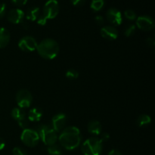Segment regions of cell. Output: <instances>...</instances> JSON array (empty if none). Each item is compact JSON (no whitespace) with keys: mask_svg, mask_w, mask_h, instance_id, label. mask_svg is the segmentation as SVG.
<instances>
[{"mask_svg":"<svg viewBox=\"0 0 155 155\" xmlns=\"http://www.w3.org/2000/svg\"><path fill=\"white\" fill-rule=\"evenodd\" d=\"M108 155H123L122 153L120 151H119L118 150L116 149H113L108 153Z\"/></svg>","mask_w":155,"mask_h":155,"instance_id":"cell-34","label":"cell"},{"mask_svg":"<svg viewBox=\"0 0 155 155\" xmlns=\"http://www.w3.org/2000/svg\"><path fill=\"white\" fill-rule=\"evenodd\" d=\"M5 147V141L0 137V151L4 149Z\"/></svg>","mask_w":155,"mask_h":155,"instance_id":"cell-35","label":"cell"},{"mask_svg":"<svg viewBox=\"0 0 155 155\" xmlns=\"http://www.w3.org/2000/svg\"><path fill=\"white\" fill-rule=\"evenodd\" d=\"M18 124L21 129H23V130H26V129H28L29 120L27 119V118L25 117V118H24V119L18 120Z\"/></svg>","mask_w":155,"mask_h":155,"instance_id":"cell-25","label":"cell"},{"mask_svg":"<svg viewBox=\"0 0 155 155\" xmlns=\"http://www.w3.org/2000/svg\"><path fill=\"white\" fill-rule=\"evenodd\" d=\"M101 35L107 40H114L118 36V31L113 26H105L101 29Z\"/></svg>","mask_w":155,"mask_h":155,"instance_id":"cell-13","label":"cell"},{"mask_svg":"<svg viewBox=\"0 0 155 155\" xmlns=\"http://www.w3.org/2000/svg\"><path fill=\"white\" fill-rule=\"evenodd\" d=\"M135 33H136V26L133 25V24H130V25L127 26L125 31H124V34L127 37H130V36H133Z\"/></svg>","mask_w":155,"mask_h":155,"instance_id":"cell-23","label":"cell"},{"mask_svg":"<svg viewBox=\"0 0 155 155\" xmlns=\"http://www.w3.org/2000/svg\"><path fill=\"white\" fill-rule=\"evenodd\" d=\"M35 131L39 135V139L47 146L54 145L57 142L58 138L57 133L54 132L49 126L40 124L35 129Z\"/></svg>","mask_w":155,"mask_h":155,"instance_id":"cell-3","label":"cell"},{"mask_svg":"<svg viewBox=\"0 0 155 155\" xmlns=\"http://www.w3.org/2000/svg\"><path fill=\"white\" fill-rule=\"evenodd\" d=\"M12 117L14 120L18 121L26 117V112L21 107H15L12 110Z\"/></svg>","mask_w":155,"mask_h":155,"instance_id":"cell-19","label":"cell"},{"mask_svg":"<svg viewBox=\"0 0 155 155\" xmlns=\"http://www.w3.org/2000/svg\"><path fill=\"white\" fill-rule=\"evenodd\" d=\"M37 45L38 43L36 39L30 36H24L18 42V47L20 49L27 52H30L36 50Z\"/></svg>","mask_w":155,"mask_h":155,"instance_id":"cell-8","label":"cell"},{"mask_svg":"<svg viewBox=\"0 0 155 155\" xmlns=\"http://www.w3.org/2000/svg\"><path fill=\"white\" fill-rule=\"evenodd\" d=\"M21 140L25 145L33 148L38 145L40 139L35 130L28 128L23 130L21 136Z\"/></svg>","mask_w":155,"mask_h":155,"instance_id":"cell-5","label":"cell"},{"mask_svg":"<svg viewBox=\"0 0 155 155\" xmlns=\"http://www.w3.org/2000/svg\"><path fill=\"white\" fill-rule=\"evenodd\" d=\"M106 17H107V21L113 25L119 26L122 24V14L117 8H109L106 13Z\"/></svg>","mask_w":155,"mask_h":155,"instance_id":"cell-11","label":"cell"},{"mask_svg":"<svg viewBox=\"0 0 155 155\" xmlns=\"http://www.w3.org/2000/svg\"><path fill=\"white\" fill-rule=\"evenodd\" d=\"M10 33L5 27H0V48H3L8 44Z\"/></svg>","mask_w":155,"mask_h":155,"instance_id":"cell-15","label":"cell"},{"mask_svg":"<svg viewBox=\"0 0 155 155\" xmlns=\"http://www.w3.org/2000/svg\"><path fill=\"white\" fill-rule=\"evenodd\" d=\"M43 112L39 107H33L30 109L28 113V118L27 119L30 121L34 122V121H39L42 117Z\"/></svg>","mask_w":155,"mask_h":155,"instance_id":"cell-16","label":"cell"},{"mask_svg":"<svg viewBox=\"0 0 155 155\" xmlns=\"http://www.w3.org/2000/svg\"><path fill=\"white\" fill-rule=\"evenodd\" d=\"M151 122V117L147 114H142L136 120V124L139 127H147Z\"/></svg>","mask_w":155,"mask_h":155,"instance_id":"cell-18","label":"cell"},{"mask_svg":"<svg viewBox=\"0 0 155 155\" xmlns=\"http://www.w3.org/2000/svg\"><path fill=\"white\" fill-rule=\"evenodd\" d=\"M67 78L70 80H77L79 77V73L78 71H76L74 69H69L66 72V74H65Z\"/></svg>","mask_w":155,"mask_h":155,"instance_id":"cell-22","label":"cell"},{"mask_svg":"<svg viewBox=\"0 0 155 155\" xmlns=\"http://www.w3.org/2000/svg\"><path fill=\"white\" fill-rule=\"evenodd\" d=\"M59 12V5L57 0H48L44 5L42 15L48 19H54L57 17Z\"/></svg>","mask_w":155,"mask_h":155,"instance_id":"cell-6","label":"cell"},{"mask_svg":"<svg viewBox=\"0 0 155 155\" xmlns=\"http://www.w3.org/2000/svg\"><path fill=\"white\" fill-rule=\"evenodd\" d=\"M81 150L83 155H101L103 143L98 138H89L83 142Z\"/></svg>","mask_w":155,"mask_h":155,"instance_id":"cell-4","label":"cell"},{"mask_svg":"<svg viewBox=\"0 0 155 155\" xmlns=\"http://www.w3.org/2000/svg\"><path fill=\"white\" fill-rule=\"evenodd\" d=\"M60 145L68 151H72L80 146L82 136L80 130L76 127H68L64 129L58 138Z\"/></svg>","mask_w":155,"mask_h":155,"instance_id":"cell-1","label":"cell"},{"mask_svg":"<svg viewBox=\"0 0 155 155\" xmlns=\"http://www.w3.org/2000/svg\"><path fill=\"white\" fill-rule=\"evenodd\" d=\"M124 15H125L126 18L130 21H134L136 19V12L131 9H128L124 12Z\"/></svg>","mask_w":155,"mask_h":155,"instance_id":"cell-24","label":"cell"},{"mask_svg":"<svg viewBox=\"0 0 155 155\" xmlns=\"http://www.w3.org/2000/svg\"><path fill=\"white\" fill-rule=\"evenodd\" d=\"M16 101L19 107L24 109L29 107L33 101L32 94L27 89H21L18 92L16 95Z\"/></svg>","mask_w":155,"mask_h":155,"instance_id":"cell-7","label":"cell"},{"mask_svg":"<svg viewBox=\"0 0 155 155\" xmlns=\"http://www.w3.org/2000/svg\"><path fill=\"white\" fill-rule=\"evenodd\" d=\"M95 22L98 24V25H102L104 22V18H103L102 16H101V15H98V16L95 17Z\"/></svg>","mask_w":155,"mask_h":155,"instance_id":"cell-32","label":"cell"},{"mask_svg":"<svg viewBox=\"0 0 155 155\" xmlns=\"http://www.w3.org/2000/svg\"><path fill=\"white\" fill-rule=\"evenodd\" d=\"M146 43H147V45H148V46L153 48V47H154V45H155L154 39H153V38H148V39H146Z\"/></svg>","mask_w":155,"mask_h":155,"instance_id":"cell-33","label":"cell"},{"mask_svg":"<svg viewBox=\"0 0 155 155\" xmlns=\"http://www.w3.org/2000/svg\"><path fill=\"white\" fill-rule=\"evenodd\" d=\"M47 151L50 155H62L63 154V151L62 148L59 145H57L56 144L48 146L47 148Z\"/></svg>","mask_w":155,"mask_h":155,"instance_id":"cell-20","label":"cell"},{"mask_svg":"<svg viewBox=\"0 0 155 155\" xmlns=\"http://www.w3.org/2000/svg\"><path fill=\"white\" fill-rule=\"evenodd\" d=\"M67 122V116L64 113H58L51 119V127L54 132L58 133L62 130Z\"/></svg>","mask_w":155,"mask_h":155,"instance_id":"cell-10","label":"cell"},{"mask_svg":"<svg viewBox=\"0 0 155 155\" xmlns=\"http://www.w3.org/2000/svg\"><path fill=\"white\" fill-rule=\"evenodd\" d=\"M87 129L89 133L95 136H98L101 133V124L98 120H91L88 124Z\"/></svg>","mask_w":155,"mask_h":155,"instance_id":"cell-14","label":"cell"},{"mask_svg":"<svg viewBox=\"0 0 155 155\" xmlns=\"http://www.w3.org/2000/svg\"><path fill=\"white\" fill-rule=\"evenodd\" d=\"M71 2L74 6H82L84 5L86 0H71Z\"/></svg>","mask_w":155,"mask_h":155,"instance_id":"cell-31","label":"cell"},{"mask_svg":"<svg viewBox=\"0 0 155 155\" xmlns=\"http://www.w3.org/2000/svg\"><path fill=\"white\" fill-rule=\"evenodd\" d=\"M6 12V5L4 3H1L0 4V19L2 18L5 15Z\"/></svg>","mask_w":155,"mask_h":155,"instance_id":"cell-28","label":"cell"},{"mask_svg":"<svg viewBox=\"0 0 155 155\" xmlns=\"http://www.w3.org/2000/svg\"><path fill=\"white\" fill-rule=\"evenodd\" d=\"M40 15V10L38 7H32L27 10L25 17L27 20L31 21H34L37 20Z\"/></svg>","mask_w":155,"mask_h":155,"instance_id":"cell-17","label":"cell"},{"mask_svg":"<svg viewBox=\"0 0 155 155\" xmlns=\"http://www.w3.org/2000/svg\"><path fill=\"white\" fill-rule=\"evenodd\" d=\"M136 25L138 28L143 31H149L154 27V22L152 18L148 15L139 16L136 20Z\"/></svg>","mask_w":155,"mask_h":155,"instance_id":"cell-9","label":"cell"},{"mask_svg":"<svg viewBox=\"0 0 155 155\" xmlns=\"http://www.w3.org/2000/svg\"><path fill=\"white\" fill-rule=\"evenodd\" d=\"M104 6V0H92L90 7L94 12H99Z\"/></svg>","mask_w":155,"mask_h":155,"instance_id":"cell-21","label":"cell"},{"mask_svg":"<svg viewBox=\"0 0 155 155\" xmlns=\"http://www.w3.org/2000/svg\"><path fill=\"white\" fill-rule=\"evenodd\" d=\"M101 138H100V140H101V142H107V141L109 140V139H110V135L108 134L107 133H101Z\"/></svg>","mask_w":155,"mask_h":155,"instance_id":"cell-29","label":"cell"},{"mask_svg":"<svg viewBox=\"0 0 155 155\" xmlns=\"http://www.w3.org/2000/svg\"><path fill=\"white\" fill-rule=\"evenodd\" d=\"M24 17H25V14L20 8L12 9L9 11L7 15V18L9 22L15 24H21L24 21Z\"/></svg>","mask_w":155,"mask_h":155,"instance_id":"cell-12","label":"cell"},{"mask_svg":"<svg viewBox=\"0 0 155 155\" xmlns=\"http://www.w3.org/2000/svg\"><path fill=\"white\" fill-rule=\"evenodd\" d=\"M12 154L13 155H27V153L26 152L25 150L20 147H15L12 150Z\"/></svg>","mask_w":155,"mask_h":155,"instance_id":"cell-26","label":"cell"},{"mask_svg":"<svg viewBox=\"0 0 155 155\" xmlns=\"http://www.w3.org/2000/svg\"><path fill=\"white\" fill-rule=\"evenodd\" d=\"M12 3L15 5L18 6H23L25 5L27 2V0H12Z\"/></svg>","mask_w":155,"mask_h":155,"instance_id":"cell-30","label":"cell"},{"mask_svg":"<svg viewBox=\"0 0 155 155\" xmlns=\"http://www.w3.org/2000/svg\"><path fill=\"white\" fill-rule=\"evenodd\" d=\"M39 55L47 60L55 58L59 53V45L54 39H45L41 41L36 47Z\"/></svg>","mask_w":155,"mask_h":155,"instance_id":"cell-2","label":"cell"},{"mask_svg":"<svg viewBox=\"0 0 155 155\" xmlns=\"http://www.w3.org/2000/svg\"><path fill=\"white\" fill-rule=\"evenodd\" d=\"M36 21H37V24H39V25L44 26L46 24L47 21H48V20H47L46 18H45V17L42 15H39V18H37V20H36Z\"/></svg>","mask_w":155,"mask_h":155,"instance_id":"cell-27","label":"cell"}]
</instances>
